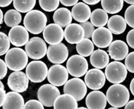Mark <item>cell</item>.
Here are the masks:
<instances>
[{
    "instance_id": "1",
    "label": "cell",
    "mask_w": 134,
    "mask_h": 109,
    "mask_svg": "<svg viewBox=\"0 0 134 109\" xmlns=\"http://www.w3.org/2000/svg\"><path fill=\"white\" fill-rule=\"evenodd\" d=\"M47 18L43 13L38 10H32L24 18V25L31 34L39 35L46 26Z\"/></svg>"
},
{
    "instance_id": "2",
    "label": "cell",
    "mask_w": 134,
    "mask_h": 109,
    "mask_svg": "<svg viewBox=\"0 0 134 109\" xmlns=\"http://www.w3.org/2000/svg\"><path fill=\"white\" fill-rule=\"evenodd\" d=\"M106 99L108 103L118 108L125 106L130 99V93L127 87L121 84L111 85L106 92Z\"/></svg>"
},
{
    "instance_id": "3",
    "label": "cell",
    "mask_w": 134,
    "mask_h": 109,
    "mask_svg": "<svg viewBox=\"0 0 134 109\" xmlns=\"http://www.w3.org/2000/svg\"><path fill=\"white\" fill-rule=\"evenodd\" d=\"M28 57L26 51L18 47L9 50L4 59L8 67L10 70L20 71L26 67L29 61Z\"/></svg>"
},
{
    "instance_id": "4",
    "label": "cell",
    "mask_w": 134,
    "mask_h": 109,
    "mask_svg": "<svg viewBox=\"0 0 134 109\" xmlns=\"http://www.w3.org/2000/svg\"><path fill=\"white\" fill-rule=\"evenodd\" d=\"M107 80L111 83L119 84L124 82L127 76L128 71L125 64L118 61L108 63L105 69Z\"/></svg>"
},
{
    "instance_id": "5",
    "label": "cell",
    "mask_w": 134,
    "mask_h": 109,
    "mask_svg": "<svg viewBox=\"0 0 134 109\" xmlns=\"http://www.w3.org/2000/svg\"><path fill=\"white\" fill-rule=\"evenodd\" d=\"M48 68L43 61L35 60L30 62L26 68V74L33 83H41L47 78Z\"/></svg>"
},
{
    "instance_id": "6",
    "label": "cell",
    "mask_w": 134,
    "mask_h": 109,
    "mask_svg": "<svg viewBox=\"0 0 134 109\" xmlns=\"http://www.w3.org/2000/svg\"><path fill=\"white\" fill-rule=\"evenodd\" d=\"M25 50L30 58L37 60L43 58L46 56L47 47L43 39L35 37L29 40L25 45Z\"/></svg>"
},
{
    "instance_id": "7",
    "label": "cell",
    "mask_w": 134,
    "mask_h": 109,
    "mask_svg": "<svg viewBox=\"0 0 134 109\" xmlns=\"http://www.w3.org/2000/svg\"><path fill=\"white\" fill-rule=\"evenodd\" d=\"M88 64L86 59L81 55L70 57L66 62V69L69 74L75 78H81L87 72Z\"/></svg>"
},
{
    "instance_id": "8",
    "label": "cell",
    "mask_w": 134,
    "mask_h": 109,
    "mask_svg": "<svg viewBox=\"0 0 134 109\" xmlns=\"http://www.w3.org/2000/svg\"><path fill=\"white\" fill-rule=\"evenodd\" d=\"M87 91V85L82 79L75 78L67 81L64 85L63 92L74 96L77 101L82 100Z\"/></svg>"
},
{
    "instance_id": "9",
    "label": "cell",
    "mask_w": 134,
    "mask_h": 109,
    "mask_svg": "<svg viewBox=\"0 0 134 109\" xmlns=\"http://www.w3.org/2000/svg\"><path fill=\"white\" fill-rule=\"evenodd\" d=\"M60 95L59 89L53 84H45L39 88L37 96L39 101L46 107H52L58 97Z\"/></svg>"
},
{
    "instance_id": "10",
    "label": "cell",
    "mask_w": 134,
    "mask_h": 109,
    "mask_svg": "<svg viewBox=\"0 0 134 109\" xmlns=\"http://www.w3.org/2000/svg\"><path fill=\"white\" fill-rule=\"evenodd\" d=\"M69 73L67 69L60 64H54L49 69L47 79L48 82L56 86H61L68 81Z\"/></svg>"
},
{
    "instance_id": "11",
    "label": "cell",
    "mask_w": 134,
    "mask_h": 109,
    "mask_svg": "<svg viewBox=\"0 0 134 109\" xmlns=\"http://www.w3.org/2000/svg\"><path fill=\"white\" fill-rule=\"evenodd\" d=\"M29 83V79L26 74L21 71H15L11 73L7 82L9 88L11 90L19 93L27 90Z\"/></svg>"
},
{
    "instance_id": "12",
    "label": "cell",
    "mask_w": 134,
    "mask_h": 109,
    "mask_svg": "<svg viewBox=\"0 0 134 109\" xmlns=\"http://www.w3.org/2000/svg\"><path fill=\"white\" fill-rule=\"evenodd\" d=\"M104 73L98 68L91 69L86 73L84 81L88 88L93 90L102 89L106 82Z\"/></svg>"
},
{
    "instance_id": "13",
    "label": "cell",
    "mask_w": 134,
    "mask_h": 109,
    "mask_svg": "<svg viewBox=\"0 0 134 109\" xmlns=\"http://www.w3.org/2000/svg\"><path fill=\"white\" fill-rule=\"evenodd\" d=\"M68 50L63 43L51 45L47 49V58L50 62L54 64L64 63L68 59Z\"/></svg>"
},
{
    "instance_id": "14",
    "label": "cell",
    "mask_w": 134,
    "mask_h": 109,
    "mask_svg": "<svg viewBox=\"0 0 134 109\" xmlns=\"http://www.w3.org/2000/svg\"><path fill=\"white\" fill-rule=\"evenodd\" d=\"M43 37L49 45L58 44L61 42L64 37V31L57 24H49L43 31Z\"/></svg>"
},
{
    "instance_id": "15",
    "label": "cell",
    "mask_w": 134,
    "mask_h": 109,
    "mask_svg": "<svg viewBox=\"0 0 134 109\" xmlns=\"http://www.w3.org/2000/svg\"><path fill=\"white\" fill-rule=\"evenodd\" d=\"M8 37L11 43L18 47L25 45L29 41L28 31L22 25L13 27L9 32Z\"/></svg>"
},
{
    "instance_id": "16",
    "label": "cell",
    "mask_w": 134,
    "mask_h": 109,
    "mask_svg": "<svg viewBox=\"0 0 134 109\" xmlns=\"http://www.w3.org/2000/svg\"><path fill=\"white\" fill-rule=\"evenodd\" d=\"M113 39L112 33L105 27H100L96 29L92 36L94 44L97 47L101 48L108 47L112 42Z\"/></svg>"
},
{
    "instance_id": "17",
    "label": "cell",
    "mask_w": 134,
    "mask_h": 109,
    "mask_svg": "<svg viewBox=\"0 0 134 109\" xmlns=\"http://www.w3.org/2000/svg\"><path fill=\"white\" fill-rule=\"evenodd\" d=\"M65 40L70 44H77L85 38L84 30L79 24L72 23L65 27L64 31Z\"/></svg>"
},
{
    "instance_id": "18",
    "label": "cell",
    "mask_w": 134,
    "mask_h": 109,
    "mask_svg": "<svg viewBox=\"0 0 134 109\" xmlns=\"http://www.w3.org/2000/svg\"><path fill=\"white\" fill-rule=\"evenodd\" d=\"M109 56L115 61L125 59L129 53V48L126 43L121 40L111 42L108 48Z\"/></svg>"
},
{
    "instance_id": "19",
    "label": "cell",
    "mask_w": 134,
    "mask_h": 109,
    "mask_svg": "<svg viewBox=\"0 0 134 109\" xmlns=\"http://www.w3.org/2000/svg\"><path fill=\"white\" fill-rule=\"evenodd\" d=\"M107 101L106 96L99 90L90 92L87 95L85 99L87 108L90 109H105Z\"/></svg>"
},
{
    "instance_id": "20",
    "label": "cell",
    "mask_w": 134,
    "mask_h": 109,
    "mask_svg": "<svg viewBox=\"0 0 134 109\" xmlns=\"http://www.w3.org/2000/svg\"><path fill=\"white\" fill-rule=\"evenodd\" d=\"M71 14L73 18L81 23L87 21L90 18L91 11L87 4L79 2L74 6L71 10Z\"/></svg>"
},
{
    "instance_id": "21",
    "label": "cell",
    "mask_w": 134,
    "mask_h": 109,
    "mask_svg": "<svg viewBox=\"0 0 134 109\" xmlns=\"http://www.w3.org/2000/svg\"><path fill=\"white\" fill-rule=\"evenodd\" d=\"M109 56L103 50L98 49L91 54L90 58V63L96 68L102 69L106 68L109 62Z\"/></svg>"
},
{
    "instance_id": "22",
    "label": "cell",
    "mask_w": 134,
    "mask_h": 109,
    "mask_svg": "<svg viewBox=\"0 0 134 109\" xmlns=\"http://www.w3.org/2000/svg\"><path fill=\"white\" fill-rule=\"evenodd\" d=\"M24 100L19 92L11 91L7 94L6 100L2 106L4 109H22L24 108Z\"/></svg>"
},
{
    "instance_id": "23",
    "label": "cell",
    "mask_w": 134,
    "mask_h": 109,
    "mask_svg": "<svg viewBox=\"0 0 134 109\" xmlns=\"http://www.w3.org/2000/svg\"><path fill=\"white\" fill-rule=\"evenodd\" d=\"M107 26L111 33L118 35L125 31L127 28V22L125 19L121 16L114 15L109 19Z\"/></svg>"
},
{
    "instance_id": "24",
    "label": "cell",
    "mask_w": 134,
    "mask_h": 109,
    "mask_svg": "<svg viewBox=\"0 0 134 109\" xmlns=\"http://www.w3.org/2000/svg\"><path fill=\"white\" fill-rule=\"evenodd\" d=\"M72 16L70 11L65 8H60L55 10L53 15V20L62 28H65L70 24Z\"/></svg>"
},
{
    "instance_id": "25",
    "label": "cell",
    "mask_w": 134,
    "mask_h": 109,
    "mask_svg": "<svg viewBox=\"0 0 134 109\" xmlns=\"http://www.w3.org/2000/svg\"><path fill=\"white\" fill-rule=\"evenodd\" d=\"M53 106L55 109H76L78 108V104L74 96L70 94H64L58 97Z\"/></svg>"
},
{
    "instance_id": "26",
    "label": "cell",
    "mask_w": 134,
    "mask_h": 109,
    "mask_svg": "<svg viewBox=\"0 0 134 109\" xmlns=\"http://www.w3.org/2000/svg\"><path fill=\"white\" fill-rule=\"evenodd\" d=\"M90 21L94 26L103 27L108 23V14L104 9H96L91 13Z\"/></svg>"
},
{
    "instance_id": "27",
    "label": "cell",
    "mask_w": 134,
    "mask_h": 109,
    "mask_svg": "<svg viewBox=\"0 0 134 109\" xmlns=\"http://www.w3.org/2000/svg\"><path fill=\"white\" fill-rule=\"evenodd\" d=\"M101 1L103 9L110 14L119 13L124 7V0H102Z\"/></svg>"
},
{
    "instance_id": "28",
    "label": "cell",
    "mask_w": 134,
    "mask_h": 109,
    "mask_svg": "<svg viewBox=\"0 0 134 109\" xmlns=\"http://www.w3.org/2000/svg\"><path fill=\"white\" fill-rule=\"evenodd\" d=\"M76 47L77 53L84 57L91 56L94 48L93 42L90 39L86 38L77 43Z\"/></svg>"
},
{
    "instance_id": "29",
    "label": "cell",
    "mask_w": 134,
    "mask_h": 109,
    "mask_svg": "<svg viewBox=\"0 0 134 109\" xmlns=\"http://www.w3.org/2000/svg\"><path fill=\"white\" fill-rule=\"evenodd\" d=\"M21 15L18 10L10 9L6 12L4 16V21L9 27L13 28L18 25L21 21Z\"/></svg>"
},
{
    "instance_id": "30",
    "label": "cell",
    "mask_w": 134,
    "mask_h": 109,
    "mask_svg": "<svg viewBox=\"0 0 134 109\" xmlns=\"http://www.w3.org/2000/svg\"><path fill=\"white\" fill-rule=\"evenodd\" d=\"M36 4V0H13L16 10L21 13H27L31 11Z\"/></svg>"
},
{
    "instance_id": "31",
    "label": "cell",
    "mask_w": 134,
    "mask_h": 109,
    "mask_svg": "<svg viewBox=\"0 0 134 109\" xmlns=\"http://www.w3.org/2000/svg\"><path fill=\"white\" fill-rule=\"evenodd\" d=\"M60 0H39L41 8L47 12H52L59 6Z\"/></svg>"
},
{
    "instance_id": "32",
    "label": "cell",
    "mask_w": 134,
    "mask_h": 109,
    "mask_svg": "<svg viewBox=\"0 0 134 109\" xmlns=\"http://www.w3.org/2000/svg\"><path fill=\"white\" fill-rule=\"evenodd\" d=\"M0 39H1V50H0V56H2L7 53L10 47V40L3 32L0 33Z\"/></svg>"
},
{
    "instance_id": "33",
    "label": "cell",
    "mask_w": 134,
    "mask_h": 109,
    "mask_svg": "<svg viewBox=\"0 0 134 109\" xmlns=\"http://www.w3.org/2000/svg\"><path fill=\"white\" fill-rule=\"evenodd\" d=\"M125 19L127 24L134 29V4L128 7L125 14Z\"/></svg>"
},
{
    "instance_id": "34",
    "label": "cell",
    "mask_w": 134,
    "mask_h": 109,
    "mask_svg": "<svg viewBox=\"0 0 134 109\" xmlns=\"http://www.w3.org/2000/svg\"><path fill=\"white\" fill-rule=\"evenodd\" d=\"M80 25L82 26L84 30L85 38L88 39L91 38L93 32L95 30L93 25L90 21H88L84 23H81Z\"/></svg>"
},
{
    "instance_id": "35",
    "label": "cell",
    "mask_w": 134,
    "mask_h": 109,
    "mask_svg": "<svg viewBox=\"0 0 134 109\" xmlns=\"http://www.w3.org/2000/svg\"><path fill=\"white\" fill-rule=\"evenodd\" d=\"M125 66L127 70L134 74V52L128 54L125 59Z\"/></svg>"
},
{
    "instance_id": "36",
    "label": "cell",
    "mask_w": 134,
    "mask_h": 109,
    "mask_svg": "<svg viewBox=\"0 0 134 109\" xmlns=\"http://www.w3.org/2000/svg\"><path fill=\"white\" fill-rule=\"evenodd\" d=\"M44 105L41 103L40 101L36 100H32L27 101L24 105V108L25 109H31V108H38L44 109Z\"/></svg>"
},
{
    "instance_id": "37",
    "label": "cell",
    "mask_w": 134,
    "mask_h": 109,
    "mask_svg": "<svg viewBox=\"0 0 134 109\" xmlns=\"http://www.w3.org/2000/svg\"><path fill=\"white\" fill-rule=\"evenodd\" d=\"M0 67H1V73H0V79H3L7 74L8 66L7 64L2 59H0Z\"/></svg>"
},
{
    "instance_id": "38",
    "label": "cell",
    "mask_w": 134,
    "mask_h": 109,
    "mask_svg": "<svg viewBox=\"0 0 134 109\" xmlns=\"http://www.w3.org/2000/svg\"><path fill=\"white\" fill-rule=\"evenodd\" d=\"M126 39L128 45L131 48L134 49V29L128 32Z\"/></svg>"
},
{
    "instance_id": "39",
    "label": "cell",
    "mask_w": 134,
    "mask_h": 109,
    "mask_svg": "<svg viewBox=\"0 0 134 109\" xmlns=\"http://www.w3.org/2000/svg\"><path fill=\"white\" fill-rule=\"evenodd\" d=\"M0 84H1V87H0V93H1V99H0V106H2L4 104L5 100H6V96L7 94L5 92V90H4V86L3 84V83L1 81L0 82Z\"/></svg>"
},
{
    "instance_id": "40",
    "label": "cell",
    "mask_w": 134,
    "mask_h": 109,
    "mask_svg": "<svg viewBox=\"0 0 134 109\" xmlns=\"http://www.w3.org/2000/svg\"><path fill=\"white\" fill-rule=\"evenodd\" d=\"M79 0H60L62 4L66 7H71L77 3Z\"/></svg>"
},
{
    "instance_id": "41",
    "label": "cell",
    "mask_w": 134,
    "mask_h": 109,
    "mask_svg": "<svg viewBox=\"0 0 134 109\" xmlns=\"http://www.w3.org/2000/svg\"><path fill=\"white\" fill-rule=\"evenodd\" d=\"M13 1V0H1V2H0V7L2 8L8 7L12 3Z\"/></svg>"
},
{
    "instance_id": "42",
    "label": "cell",
    "mask_w": 134,
    "mask_h": 109,
    "mask_svg": "<svg viewBox=\"0 0 134 109\" xmlns=\"http://www.w3.org/2000/svg\"><path fill=\"white\" fill-rule=\"evenodd\" d=\"M82 1L87 4L95 5L98 3L102 0H82Z\"/></svg>"
},
{
    "instance_id": "43",
    "label": "cell",
    "mask_w": 134,
    "mask_h": 109,
    "mask_svg": "<svg viewBox=\"0 0 134 109\" xmlns=\"http://www.w3.org/2000/svg\"><path fill=\"white\" fill-rule=\"evenodd\" d=\"M125 109H134V100L130 101L125 105Z\"/></svg>"
},
{
    "instance_id": "44",
    "label": "cell",
    "mask_w": 134,
    "mask_h": 109,
    "mask_svg": "<svg viewBox=\"0 0 134 109\" xmlns=\"http://www.w3.org/2000/svg\"><path fill=\"white\" fill-rule=\"evenodd\" d=\"M130 89L131 94L134 96V78L132 79L130 84Z\"/></svg>"
},
{
    "instance_id": "45",
    "label": "cell",
    "mask_w": 134,
    "mask_h": 109,
    "mask_svg": "<svg viewBox=\"0 0 134 109\" xmlns=\"http://www.w3.org/2000/svg\"><path fill=\"white\" fill-rule=\"evenodd\" d=\"M0 24H2L3 23V20H4V16H3V13L2 10H1V9L0 10Z\"/></svg>"
},
{
    "instance_id": "46",
    "label": "cell",
    "mask_w": 134,
    "mask_h": 109,
    "mask_svg": "<svg viewBox=\"0 0 134 109\" xmlns=\"http://www.w3.org/2000/svg\"><path fill=\"white\" fill-rule=\"evenodd\" d=\"M124 1L129 4H134V0H124Z\"/></svg>"
},
{
    "instance_id": "47",
    "label": "cell",
    "mask_w": 134,
    "mask_h": 109,
    "mask_svg": "<svg viewBox=\"0 0 134 109\" xmlns=\"http://www.w3.org/2000/svg\"><path fill=\"white\" fill-rule=\"evenodd\" d=\"M109 109H118V107H114V106H112L111 107H110L109 108Z\"/></svg>"
},
{
    "instance_id": "48",
    "label": "cell",
    "mask_w": 134,
    "mask_h": 109,
    "mask_svg": "<svg viewBox=\"0 0 134 109\" xmlns=\"http://www.w3.org/2000/svg\"><path fill=\"white\" fill-rule=\"evenodd\" d=\"M78 108H80V109H86V107H78Z\"/></svg>"
}]
</instances>
